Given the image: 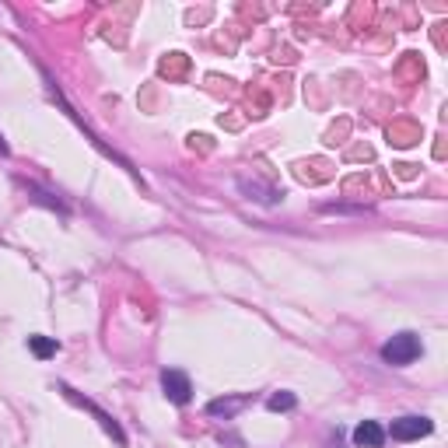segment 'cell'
Here are the masks:
<instances>
[{"instance_id": "8", "label": "cell", "mask_w": 448, "mask_h": 448, "mask_svg": "<svg viewBox=\"0 0 448 448\" xmlns=\"http://www.w3.org/2000/svg\"><path fill=\"white\" fill-rule=\"evenodd\" d=\"M294 407H298V396L287 392V389L274 392V396L266 400V410H270V413H287V410H294Z\"/></svg>"}, {"instance_id": "2", "label": "cell", "mask_w": 448, "mask_h": 448, "mask_svg": "<svg viewBox=\"0 0 448 448\" xmlns=\"http://www.w3.org/2000/svg\"><path fill=\"white\" fill-rule=\"evenodd\" d=\"M431 431H434V420H431V417L410 413V417L392 420V427L385 431V438H392V442H417V438H427Z\"/></svg>"}, {"instance_id": "9", "label": "cell", "mask_w": 448, "mask_h": 448, "mask_svg": "<svg viewBox=\"0 0 448 448\" xmlns=\"http://www.w3.org/2000/svg\"><path fill=\"white\" fill-rule=\"evenodd\" d=\"M239 186H242V193H256V200H263V204H277L281 200V193L277 189H266V186H259V182H245V179H239Z\"/></svg>"}, {"instance_id": "10", "label": "cell", "mask_w": 448, "mask_h": 448, "mask_svg": "<svg viewBox=\"0 0 448 448\" xmlns=\"http://www.w3.org/2000/svg\"><path fill=\"white\" fill-rule=\"evenodd\" d=\"M323 214H365V207H343V204H323Z\"/></svg>"}, {"instance_id": "5", "label": "cell", "mask_w": 448, "mask_h": 448, "mask_svg": "<svg viewBox=\"0 0 448 448\" xmlns=\"http://www.w3.org/2000/svg\"><path fill=\"white\" fill-rule=\"evenodd\" d=\"M354 445L358 448H382L385 445V427L378 420H361L354 427Z\"/></svg>"}, {"instance_id": "7", "label": "cell", "mask_w": 448, "mask_h": 448, "mask_svg": "<svg viewBox=\"0 0 448 448\" xmlns=\"http://www.w3.org/2000/svg\"><path fill=\"white\" fill-rule=\"evenodd\" d=\"M28 350H32L39 361H49V358L60 350V343H56L53 336H28Z\"/></svg>"}, {"instance_id": "4", "label": "cell", "mask_w": 448, "mask_h": 448, "mask_svg": "<svg viewBox=\"0 0 448 448\" xmlns=\"http://www.w3.org/2000/svg\"><path fill=\"white\" fill-rule=\"evenodd\" d=\"M60 392H63L67 400H74L78 407L91 410V413L98 417V424H102V427H105V431H109V434H113V438H116L120 445H126V431H123V427H120V424H116V420H113V417H109V413H105V410H98V407H95V403H91V400H84V396H78V392H74L71 385H60Z\"/></svg>"}, {"instance_id": "3", "label": "cell", "mask_w": 448, "mask_h": 448, "mask_svg": "<svg viewBox=\"0 0 448 448\" xmlns=\"http://www.w3.org/2000/svg\"><path fill=\"white\" fill-rule=\"evenodd\" d=\"M162 389H165V396H168V403H175V407H186V403L193 400V382H189V375L179 371V368H165Z\"/></svg>"}, {"instance_id": "6", "label": "cell", "mask_w": 448, "mask_h": 448, "mask_svg": "<svg viewBox=\"0 0 448 448\" xmlns=\"http://www.w3.org/2000/svg\"><path fill=\"white\" fill-rule=\"evenodd\" d=\"M242 407H245V396H224V400H210L207 413L210 417H235Z\"/></svg>"}, {"instance_id": "1", "label": "cell", "mask_w": 448, "mask_h": 448, "mask_svg": "<svg viewBox=\"0 0 448 448\" xmlns=\"http://www.w3.org/2000/svg\"><path fill=\"white\" fill-rule=\"evenodd\" d=\"M420 354H424V343H420V336H417V333H410V329L396 333L392 340H385V343H382V361H385V365H392V368L413 365Z\"/></svg>"}, {"instance_id": "11", "label": "cell", "mask_w": 448, "mask_h": 448, "mask_svg": "<svg viewBox=\"0 0 448 448\" xmlns=\"http://www.w3.org/2000/svg\"><path fill=\"white\" fill-rule=\"evenodd\" d=\"M0 155H4V158H7V155H11V147H7V144H4V137H0Z\"/></svg>"}]
</instances>
